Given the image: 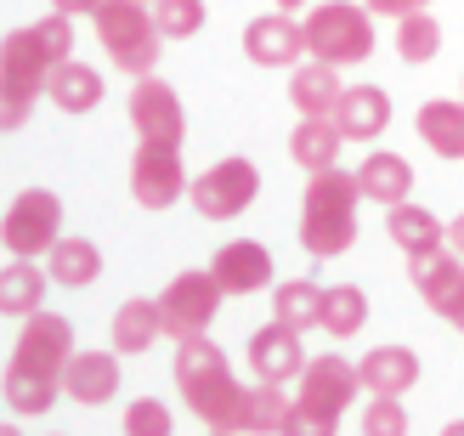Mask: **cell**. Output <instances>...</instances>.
Here are the masks:
<instances>
[{"mask_svg":"<svg viewBox=\"0 0 464 436\" xmlns=\"http://www.w3.org/2000/svg\"><path fill=\"white\" fill-rule=\"evenodd\" d=\"M113 352L120 357H142L159 334H165V312H159V301H148V295H136V301H125L120 312H113Z\"/></svg>","mask_w":464,"mask_h":436,"instance_id":"603a6c76","label":"cell"},{"mask_svg":"<svg viewBox=\"0 0 464 436\" xmlns=\"http://www.w3.org/2000/svg\"><path fill=\"white\" fill-rule=\"evenodd\" d=\"M0 238H6V249H12V256H23V261L52 256L57 238H63V199H57L52 188H23V193L6 204Z\"/></svg>","mask_w":464,"mask_h":436,"instance_id":"52a82bcc","label":"cell"},{"mask_svg":"<svg viewBox=\"0 0 464 436\" xmlns=\"http://www.w3.org/2000/svg\"><path fill=\"white\" fill-rule=\"evenodd\" d=\"M277 6H284V12H295V6H306V0H277Z\"/></svg>","mask_w":464,"mask_h":436,"instance_id":"60d3db41","label":"cell"},{"mask_svg":"<svg viewBox=\"0 0 464 436\" xmlns=\"http://www.w3.org/2000/svg\"><path fill=\"white\" fill-rule=\"evenodd\" d=\"M357 181H362V199H374V204H385V210H397V204H408V193H413V165L402 153H368L362 165H357Z\"/></svg>","mask_w":464,"mask_h":436,"instance_id":"7402d4cb","label":"cell"},{"mask_svg":"<svg viewBox=\"0 0 464 436\" xmlns=\"http://www.w3.org/2000/svg\"><path fill=\"white\" fill-rule=\"evenodd\" d=\"M68 52H74V17L68 12H52L29 23V29H12L6 45H0V125L17 131L23 120H29V108L52 91V74L68 63Z\"/></svg>","mask_w":464,"mask_h":436,"instance_id":"6da1fadb","label":"cell"},{"mask_svg":"<svg viewBox=\"0 0 464 436\" xmlns=\"http://www.w3.org/2000/svg\"><path fill=\"white\" fill-rule=\"evenodd\" d=\"M0 436H23V431H17V425H6V431H0Z\"/></svg>","mask_w":464,"mask_h":436,"instance_id":"7bdbcfd3","label":"cell"},{"mask_svg":"<svg viewBox=\"0 0 464 436\" xmlns=\"http://www.w3.org/2000/svg\"><path fill=\"white\" fill-rule=\"evenodd\" d=\"M357 397H362V369H357V363H345L340 352L312 357L306 374H300V392H295V402L323 408V414H345Z\"/></svg>","mask_w":464,"mask_h":436,"instance_id":"7c38bea8","label":"cell"},{"mask_svg":"<svg viewBox=\"0 0 464 436\" xmlns=\"http://www.w3.org/2000/svg\"><path fill=\"white\" fill-rule=\"evenodd\" d=\"M45 272H52V284H68V289H91L102 278V249L91 244V238H74V233H63L57 249L45 256Z\"/></svg>","mask_w":464,"mask_h":436,"instance_id":"484cf974","label":"cell"},{"mask_svg":"<svg viewBox=\"0 0 464 436\" xmlns=\"http://www.w3.org/2000/svg\"><path fill=\"white\" fill-rule=\"evenodd\" d=\"M148 6H153V0H148Z\"/></svg>","mask_w":464,"mask_h":436,"instance_id":"f6af8a7d","label":"cell"},{"mask_svg":"<svg viewBox=\"0 0 464 436\" xmlns=\"http://www.w3.org/2000/svg\"><path fill=\"white\" fill-rule=\"evenodd\" d=\"M52 6L68 12V17H80V12H85V17H97V6H108V0H52Z\"/></svg>","mask_w":464,"mask_h":436,"instance_id":"74e56055","label":"cell"},{"mask_svg":"<svg viewBox=\"0 0 464 436\" xmlns=\"http://www.w3.org/2000/svg\"><path fill=\"white\" fill-rule=\"evenodd\" d=\"M306 57L317 63H368L374 57V12L352 6V0H329V6L306 12Z\"/></svg>","mask_w":464,"mask_h":436,"instance_id":"8992f818","label":"cell"},{"mask_svg":"<svg viewBox=\"0 0 464 436\" xmlns=\"http://www.w3.org/2000/svg\"><path fill=\"white\" fill-rule=\"evenodd\" d=\"M210 272H216L221 295H255V289L272 284V249L255 244V238H232V244L216 249Z\"/></svg>","mask_w":464,"mask_h":436,"instance_id":"e0dca14e","label":"cell"},{"mask_svg":"<svg viewBox=\"0 0 464 436\" xmlns=\"http://www.w3.org/2000/svg\"><path fill=\"white\" fill-rule=\"evenodd\" d=\"M368 12H380V17H408V12H425L430 0H362Z\"/></svg>","mask_w":464,"mask_h":436,"instance_id":"8d00e7d4","label":"cell"},{"mask_svg":"<svg viewBox=\"0 0 464 436\" xmlns=\"http://www.w3.org/2000/svg\"><path fill=\"white\" fill-rule=\"evenodd\" d=\"M334 125L345 131V142H374L391 125V97L380 85H345V97L334 108Z\"/></svg>","mask_w":464,"mask_h":436,"instance_id":"ffe728a7","label":"cell"},{"mask_svg":"<svg viewBox=\"0 0 464 436\" xmlns=\"http://www.w3.org/2000/svg\"><path fill=\"white\" fill-rule=\"evenodd\" d=\"M436 52H442V23H436L430 12L397 17V57L402 63H430Z\"/></svg>","mask_w":464,"mask_h":436,"instance_id":"1f68e13d","label":"cell"},{"mask_svg":"<svg viewBox=\"0 0 464 436\" xmlns=\"http://www.w3.org/2000/svg\"><path fill=\"white\" fill-rule=\"evenodd\" d=\"M63 397H74L80 408H102L120 397V352H74L63 374Z\"/></svg>","mask_w":464,"mask_h":436,"instance_id":"ac0fdd59","label":"cell"},{"mask_svg":"<svg viewBox=\"0 0 464 436\" xmlns=\"http://www.w3.org/2000/svg\"><path fill=\"white\" fill-rule=\"evenodd\" d=\"M193 210L204 221H232V216H244L255 199H261V170H255V159L244 153H232V159H216L204 176H193Z\"/></svg>","mask_w":464,"mask_h":436,"instance_id":"ba28073f","label":"cell"},{"mask_svg":"<svg viewBox=\"0 0 464 436\" xmlns=\"http://www.w3.org/2000/svg\"><path fill=\"white\" fill-rule=\"evenodd\" d=\"M357 369H362L368 397H408L413 385H420V352L413 346H374Z\"/></svg>","mask_w":464,"mask_h":436,"instance_id":"d6986e66","label":"cell"},{"mask_svg":"<svg viewBox=\"0 0 464 436\" xmlns=\"http://www.w3.org/2000/svg\"><path fill=\"white\" fill-rule=\"evenodd\" d=\"M68 363H74V324L63 312H34L6 357V408L12 414H52Z\"/></svg>","mask_w":464,"mask_h":436,"instance_id":"7a4b0ae2","label":"cell"},{"mask_svg":"<svg viewBox=\"0 0 464 436\" xmlns=\"http://www.w3.org/2000/svg\"><path fill=\"white\" fill-rule=\"evenodd\" d=\"M385 233H391V244L402 249L408 261H420V256H436V249H448L442 238H448V227L436 221L430 210H420V204H397V210H385Z\"/></svg>","mask_w":464,"mask_h":436,"instance_id":"44dd1931","label":"cell"},{"mask_svg":"<svg viewBox=\"0 0 464 436\" xmlns=\"http://www.w3.org/2000/svg\"><path fill=\"white\" fill-rule=\"evenodd\" d=\"M453 329H459V334H464V306H459V317H453Z\"/></svg>","mask_w":464,"mask_h":436,"instance_id":"b9f144b4","label":"cell"},{"mask_svg":"<svg viewBox=\"0 0 464 436\" xmlns=\"http://www.w3.org/2000/svg\"><path fill=\"white\" fill-rule=\"evenodd\" d=\"M272 317L289 329H323V284L312 278H289L272 289Z\"/></svg>","mask_w":464,"mask_h":436,"instance_id":"83f0119b","label":"cell"},{"mask_svg":"<svg viewBox=\"0 0 464 436\" xmlns=\"http://www.w3.org/2000/svg\"><path fill=\"white\" fill-rule=\"evenodd\" d=\"M340 148H345V131H340L334 120H300V125L289 131V159H295L306 176L334 170V165H340Z\"/></svg>","mask_w":464,"mask_h":436,"instance_id":"d4e9b609","label":"cell"},{"mask_svg":"<svg viewBox=\"0 0 464 436\" xmlns=\"http://www.w3.org/2000/svg\"><path fill=\"white\" fill-rule=\"evenodd\" d=\"M193 193V176L181 165V148H165V142H142L130 159V199L142 210H170L176 199Z\"/></svg>","mask_w":464,"mask_h":436,"instance_id":"30bf717a","label":"cell"},{"mask_svg":"<svg viewBox=\"0 0 464 436\" xmlns=\"http://www.w3.org/2000/svg\"><path fill=\"white\" fill-rule=\"evenodd\" d=\"M408 278L413 289H420V301L436 312V317H459L464 306V256L448 244V249H436V256H420V261H408Z\"/></svg>","mask_w":464,"mask_h":436,"instance_id":"5bb4252c","label":"cell"},{"mask_svg":"<svg viewBox=\"0 0 464 436\" xmlns=\"http://www.w3.org/2000/svg\"><path fill=\"white\" fill-rule=\"evenodd\" d=\"M97 40L113 68H125V74H153L159 57H165V34H159V17L148 0H108V6H97Z\"/></svg>","mask_w":464,"mask_h":436,"instance_id":"5b68a950","label":"cell"},{"mask_svg":"<svg viewBox=\"0 0 464 436\" xmlns=\"http://www.w3.org/2000/svg\"><path fill=\"white\" fill-rule=\"evenodd\" d=\"M306 352H300V329H289V324H272L266 329H255L249 334V369H255V380H277V385H289V380H300L306 374Z\"/></svg>","mask_w":464,"mask_h":436,"instance_id":"9a60e30c","label":"cell"},{"mask_svg":"<svg viewBox=\"0 0 464 436\" xmlns=\"http://www.w3.org/2000/svg\"><path fill=\"white\" fill-rule=\"evenodd\" d=\"M244 57L255 68H295L306 57V23H295L289 12H266L244 23Z\"/></svg>","mask_w":464,"mask_h":436,"instance_id":"4fadbf2b","label":"cell"},{"mask_svg":"<svg viewBox=\"0 0 464 436\" xmlns=\"http://www.w3.org/2000/svg\"><path fill=\"white\" fill-rule=\"evenodd\" d=\"M362 436H408V408L402 397H374L362 408Z\"/></svg>","mask_w":464,"mask_h":436,"instance_id":"e575fe53","label":"cell"},{"mask_svg":"<svg viewBox=\"0 0 464 436\" xmlns=\"http://www.w3.org/2000/svg\"><path fill=\"white\" fill-rule=\"evenodd\" d=\"M120 425H125V436H176V414H170L159 397H136V402H125Z\"/></svg>","mask_w":464,"mask_h":436,"instance_id":"d6a6232c","label":"cell"},{"mask_svg":"<svg viewBox=\"0 0 464 436\" xmlns=\"http://www.w3.org/2000/svg\"><path fill=\"white\" fill-rule=\"evenodd\" d=\"M45 284H52V272H45L40 261L12 256L6 272H0V312H6V317H34V312H45Z\"/></svg>","mask_w":464,"mask_h":436,"instance_id":"cb8c5ba5","label":"cell"},{"mask_svg":"<svg viewBox=\"0 0 464 436\" xmlns=\"http://www.w3.org/2000/svg\"><path fill=\"white\" fill-rule=\"evenodd\" d=\"M153 17L165 40H193L204 29V0H153Z\"/></svg>","mask_w":464,"mask_h":436,"instance_id":"836d02e7","label":"cell"},{"mask_svg":"<svg viewBox=\"0 0 464 436\" xmlns=\"http://www.w3.org/2000/svg\"><path fill=\"white\" fill-rule=\"evenodd\" d=\"M340 97H345V80H340V68H334V63L306 57V63H295V68H289V102H295L300 120H334Z\"/></svg>","mask_w":464,"mask_h":436,"instance_id":"2e32d148","label":"cell"},{"mask_svg":"<svg viewBox=\"0 0 464 436\" xmlns=\"http://www.w3.org/2000/svg\"><path fill=\"white\" fill-rule=\"evenodd\" d=\"M448 244H453V249H459V256H464V210H459V216L448 221Z\"/></svg>","mask_w":464,"mask_h":436,"instance_id":"f35d334b","label":"cell"},{"mask_svg":"<svg viewBox=\"0 0 464 436\" xmlns=\"http://www.w3.org/2000/svg\"><path fill=\"white\" fill-rule=\"evenodd\" d=\"M357 204L362 181L357 170H317L306 176V199H300V249L312 261H334L357 244Z\"/></svg>","mask_w":464,"mask_h":436,"instance_id":"277c9868","label":"cell"},{"mask_svg":"<svg viewBox=\"0 0 464 436\" xmlns=\"http://www.w3.org/2000/svg\"><path fill=\"white\" fill-rule=\"evenodd\" d=\"M289 408H295V397L277 380H255L249 385V436H284Z\"/></svg>","mask_w":464,"mask_h":436,"instance_id":"4dcf8cb0","label":"cell"},{"mask_svg":"<svg viewBox=\"0 0 464 436\" xmlns=\"http://www.w3.org/2000/svg\"><path fill=\"white\" fill-rule=\"evenodd\" d=\"M442 436H464V420H453V425H442Z\"/></svg>","mask_w":464,"mask_h":436,"instance_id":"ab89813d","label":"cell"},{"mask_svg":"<svg viewBox=\"0 0 464 436\" xmlns=\"http://www.w3.org/2000/svg\"><path fill=\"white\" fill-rule=\"evenodd\" d=\"M176 385H181V397H188V408L198 414L204 431H227V436L249 431V385L232 374L227 352L210 334L176 346Z\"/></svg>","mask_w":464,"mask_h":436,"instance_id":"3957f363","label":"cell"},{"mask_svg":"<svg viewBox=\"0 0 464 436\" xmlns=\"http://www.w3.org/2000/svg\"><path fill=\"white\" fill-rule=\"evenodd\" d=\"M323 329L334 340H352L357 329H368V295L357 284H329L323 289Z\"/></svg>","mask_w":464,"mask_h":436,"instance_id":"f546056e","label":"cell"},{"mask_svg":"<svg viewBox=\"0 0 464 436\" xmlns=\"http://www.w3.org/2000/svg\"><path fill=\"white\" fill-rule=\"evenodd\" d=\"M420 142L436 159H464V97L459 102H425L420 108Z\"/></svg>","mask_w":464,"mask_h":436,"instance_id":"4316f807","label":"cell"},{"mask_svg":"<svg viewBox=\"0 0 464 436\" xmlns=\"http://www.w3.org/2000/svg\"><path fill=\"white\" fill-rule=\"evenodd\" d=\"M284 436H340V414H323V408L295 402L289 420H284Z\"/></svg>","mask_w":464,"mask_h":436,"instance_id":"d590c367","label":"cell"},{"mask_svg":"<svg viewBox=\"0 0 464 436\" xmlns=\"http://www.w3.org/2000/svg\"><path fill=\"white\" fill-rule=\"evenodd\" d=\"M204 436H227V431H204Z\"/></svg>","mask_w":464,"mask_h":436,"instance_id":"ee69618b","label":"cell"},{"mask_svg":"<svg viewBox=\"0 0 464 436\" xmlns=\"http://www.w3.org/2000/svg\"><path fill=\"white\" fill-rule=\"evenodd\" d=\"M221 284H216V272L204 266V272H176V278L165 284V295H159V312H165V334L176 340H198L204 329L216 324V312H221Z\"/></svg>","mask_w":464,"mask_h":436,"instance_id":"9c48e42d","label":"cell"},{"mask_svg":"<svg viewBox=\"0 0 464 436\" xmlns=\"http://www.w3.org/2000/svg\"><path fill=\"white\" fill-rule=\"evenodd\" d=\"M130 125L142 142H165V148H181L188 142V108H181L176 85L159 80V74H142L130 91Z\"/></svg>","mask_w":464,"mask_h":436,"instance_id":"8fae6325","label":"cell"},{"mask_svg":"<svg viewBox=\"0 0 464 436\" xmlns=\"http://www.w3.org/2000/svg\"><path fill=\"white\" fill-rule=\"evenodd\" d=\"M45 97H52L63 113H91V108L102 102V74L68 57V63L57 68V74H52V91H45Z\"/></svg>","mask_w":464,"mask_h":436,"instance_id":"f1b7e54d","label":"cell"}]
</instances>
